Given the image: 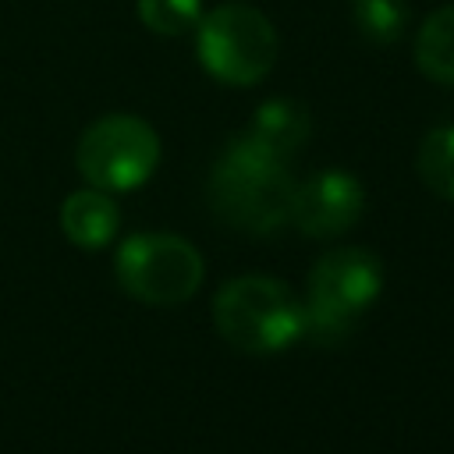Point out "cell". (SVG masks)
<instances>
[{
    "instance_id": "cell-1",
    "label": "cell",
    "mask_w": 454,
    "mask_h": 454,
    "mask_svg": "<svg viewBox=\"0 0 454 454\" xmlns=\"http://www.w3.org/2000/svg\"><path fill=\"white\" fill-rule=\"evenodd\" d=\"M294 181L287 160L266 153L252 138L238 135L223 145L209 170L213 213L248 234H273L291 220Z\"/></svg>"
},
{
    "instance_id": "cell-2",
    "label": "cell",
    "mask_w": 454,
    "mask_h": 454,
    "mask_svg": "<svg viewBox=\"0 0 454 454\" xmlns=\"http://www.w3.org/2000/svg\"><path fill=\"white\" fill-rule=\"evenodd\" d=\"M213 323L231 348L248 355H273L305 333V305L284 280L248 273L227 280L216 291Z\"/></svg>"
},
{
    "instance_id": "cell-3",
    "label": "cell",
    "mask_w": 454,
    "mask_h": 454,
    "mask_svg": "<svg viewBox=\"0 0 454 454\" xmlns=\"http://www.w3.org/2000/svg\"><path fill=\"white\" fill-rule=\"evenodd\" d=\"M383 266L369 248L326 252L309 273L305 294V333L319 344L340 340L351 323L380 298Z\"/></svg>"
},
{
    "instance_id": "cell-4",
    "label": "cell",
    "mask_w": 454,
    "mask_h": 454,
    "mask_svg": "<svg viewBox=\"0 0 454 454\" xmlns=\"http://www.w3.org/2000/svg\"><path fill=\"white\" fill-rule=\"evenodd\" d=\"M199 28V60L223 85H255L270 74L277 60V28L273 21L241 0L220 4L202 14Z\"/></svg>"
},
{
    "instance_id": "cell-5",
    "label": "cell",
    "mask_w": 454,
    "mask_h": 454,
    "mask_svg": "<svg viewBox=\"0 0 454 454\" xmlns=\"http://www.w3.org/2000/svg\"><path fill=\"white\" fill-rule=\"evenodd\" d=\"M74 163L92 188L131 192L153 177L160 163V135L135 114H106L82 131Z\"/></svg>"
},
{
    "instance_id": "cell-6",
    "label": "cell",
    "mask_w": 454,
    "mask_h": 454,
    "mask_svg": "<svg viewBox=\"0 0 454 454\" xmlns=\"http://www.w3.org/2000/svg\"><path fill=\"white\" fill-rule=\"evenodd\" d=\"M117 284L145 305H181L202 284V255L192 241L163 231L131 234L114 259Z\"/></svg>"
},
{
    "instance_id": "cell-7",
    "label": "cell",
    "mask_w": 454,
    "mask_h": 454,
    "mask_svg": "<svg viewBox=\"0 0 454 454\" xmlns=\"http://www.w3.org/2000/svg\"><path fill=\"white\" fill-rule=\"evenodd\" d=\"M365 206V192L348 170H316L291 195V223L309 238H337L344 234Z\"/></svg>"
},
{
    "instance_id": "cell-8",
    "label": "cell",
    "mask_w": 454,
    "mask_h": 454,
    "mask_svg": "<svg viewBox=\"0 0 454 454\" xmlns=\"http://www.w3.org/2000/svg\"><path fill=\"white\" fill-rule=\"evenodd\" d=\"M121 227V209L103 188L71 192L60 206V231L78 248H103Z\"/></svg>"
},
{
    "instance_id": "cell-9",
    "label": "cell",
    "mask_w": 454,
    "mask_h": 454,
    "mask_svg": "<svg viewBox=\"0 0 454 454\" xmlns=\"http://www.w3.org/2000/svg\"><path fill=\"white\" fill-rule=\"evenodd\" d=\"M312 135V117L309 110L298 103V99H287V96H277V99H266L255 114H252V124L245 131V138H252L255 145H262L266 153L287 160L294 156Z\"/></svg>"
},
{
    "instance_id": "cell-10",
    "label": "cell",
    "mask_w": 454,
    "mask_h": 454,
    "mask_svg": "<svg viewBox=\"0 0 454 454\" xmlns=\"http://www.w3.org/2000/svg\"><path fill=\"white\" fill-rule=\"evenodd\" d=\"M415 64L429 82L454 85V4L426 14L415 32Z\"/></svg>"
},
{
    "instance_id": "cell-11",
    "label": "cell",
    "mask_w": 454,
    "mask_h": 454,
    "mask_svg": "<svg viewBox=\"0 0 454 454\" xmlns=\"http://www.w3.org/2000/svg\"><path fill=\"white\" fill-rule=\"evenodd\" d=\"M408 0H351L355 28L372 46H390L408 28Z\"/></svg>"
},
{
    "instance_id": "cell-12",
    "label": "cell",
    "mask_w": 454,
    "mask_h": 454,
    "mask_svg": "<svg viewBox=\"0 0 454 454\" xmlns=\"http://www.w3.org/2000/svg\"><path fill=\"white\" fill-rule=\"evenodd\" d=\"M415 167H419V177L426 181L429 192L454 202V124L433 128L422 138Z\"/></svg>"
},
{
    "instance_id": "cell-13",
    "label": "cell",
    "mask_w": 454,
    "mask_h": 454,
    "mask_svg": "<svg viewBox=\"0 0 454 454\" xmlns=\"http://www.w3.org/2000/svg\"><path fill=\"white\" fill-rule=\"evenodd\" d=\"M138 18L149 32L177 39L202 21V0H138Z\"/></svg>"
}]
</instances>
